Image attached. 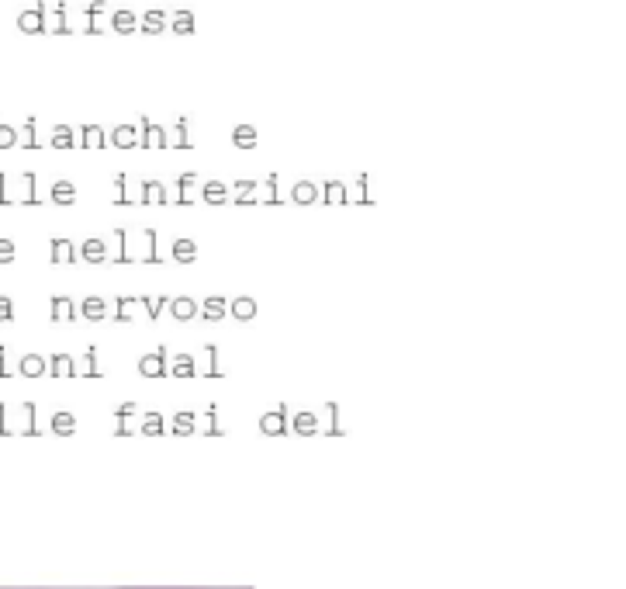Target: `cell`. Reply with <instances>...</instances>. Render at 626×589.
Segmentation results:
<instances>
[{
  "instance_id": "6da1fadb",
  "label": "cell",
  "mask_w": 626,
  "mask_h": 589,
  "mask_svg": "<svg viewBox=\"0 0 626 589\" xmlns=\"http://www.w3.org/2000/svg\"><path fill=\"white\" fill-rule=\"evenodd\" d=\"M18 31L21 35H49V7L38 0L35 7H28L18 14Z\"/></svg>"
},
{
  "instance_id": "7a4b0ae2",
  "label": "cell",
  "mask_w": 626,
  "mask_h": 589,
  "mask_svg": "<svg viewBox=\"0 0 626 589\" xmlns=\"http://www.w3.org/2000/svg\"><path fill=\"white\" fill-rule=\"evenodd\" d=\"M166 28H170L173 35H183V38H187V35H194V31H198V18H194V11H187V7H183V11L166 14Z\"/></svg>"
},
{
  "instance_id": "3957f363",
  "label": "cell",
  "mask_w": 626,
  "mask_h": 589,
  "mask_svg": "<svg viewBox=\"0 0 626 589\" xmlns=\"http://www.w3.org/2000/svg\"><path fill=\"white\" fill-rule=\"evenodd\" d=\"M139 31L142 35H163L166 31V11H159V7H149L146 14H139Z\"/></svg>"
},
{
  "instance_id": "277c9868",
  "label": "cell",
  "mask_w": 626,
  "mask_h": 589,
  "mask_svg": "<svg viewBox=\"0 0 626 589\" xmlns=\"http://www.w3.org/2000/svg\"><path fill=\"white\" fill-rule=\"evenodd\" d=\"M111 31H118V35H131V31H139V14L129 11V7L111 11Z\"/></svg>"
},
{
  "instance_id": "5b68a950",
  "label": "cell",
  "mask_w": 626,
  "mask_h": 589,
  "mask_svg": "<svg viewBox=\"0 0 626 589\" xmlns=\"http://www.w3.org/2000/svg\"><path fill=\"white\" fill-rule=\"evenodd\" d=\"M107 14V4L104 0H90L87 7H83V35H101V25H97V18H104Z\"/></svg>"
},
{
  "instance_id": "8992f818",
  "label": "cell",
  "mask_w": 626,
  "mask_h": 589,
  "mask_svg": "<svg viewBox=\"0 0 626 589\" xmlns=\"http://www.w3.org/2000/svg\"><path fill=\"white\" fill-rule=\"evenodd\" d=\"M49 35H73V25H70V14H66V4H63V0H59V4L53 7Z\"/></svg>"
},
{
  "instance_id": "52a82bcc",
  "label": "cell",
  "mask_w": 626,
  "mask_h": 589,
  "mask_svg": "<svg viewBox=\"0 0 626 589\" xmlns=\"http://www.w3.org/2000/svg\"><path fill=\"white\" fill-rule=\"evenodd\" d=\"M55 142H59V146H66V142H70V135H66V129H59V132H55Z\"/></svg>"
},
{
  "instance_id": "ba28073f",
  "label": "cell",
  "mask_w": 626,
  "mask_h": 589,
  "mask_svg": "<svg viewBox=\"0 0 626 589\" xmlns=\"http://www.w3.org/2000/svg\"><path fill=\"white\" fill-rule=\"evenodd\" d=\"M239 142H253V132H249V129H239Z\"/></svg>"
},
{
  "instance_id": "9c48e42d",
  "label": "cell",
  "mask_w": 626,
  "mask_h": 589,
  "mask_svg": "<svg viewBox=\"0 0 626 589\" xmlns=\"http://www.w3.org/2000/svg\"><path fill=\"white\" fill-rule=\"evenodd\" d=\"M4 142H11V132H7V129L0 125V146H4Z\"/></svg>"
}]
</instances>
